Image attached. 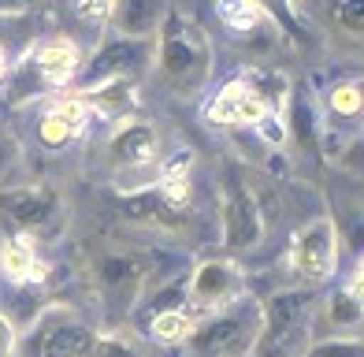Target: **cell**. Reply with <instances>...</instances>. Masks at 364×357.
I'll return each instance as SVG.
<instances>
[{
  "label": "cell",
  "instance_id": "1",
  "mask_svg": "<svg viewBox=\"0 0 364 357\" xmlns=\"http://www.w3.org/2000/svg\"><path fill=\"white\" fill-rule=\"evenodd\" d=\"M160 268V250L153 238H127V235H97L82 253V279L97 305V328H130V316L138 313L145 294L156 287L175 283L171 272Z\"/></svg>",
  "mask_w": 364,
  "mask_h": 357
},
{
  "label": "cell",
  "instance_id": "2",
  "mask_svg": "<svg viewBox=\"0 0 364 357\" xmlns=\"http://www.w3.org/2000/svg\"><path fill=\"white\" fill-rule=\"evenodd\" d=\"M216 41L197 8L168 4L153 38V63L145 86H156L171 101H197L216 82Z\"/></svg>",
  "mask_w": 364,
  "mask_h": 357
},
{
  "label": "cell",
  "instance_id": "3",
  "mask_svg": "<svg viewBox=\"0 0 364 357\" xmlns=\"http://www.w3.org/2000/svg\"><path fill=\"white\" fill-rule=\"evenodd\" d=\"M205 119L230 134H257L283 145L290 134V78L279 68H242L205 101Z\"/></svg>",
  "mask_w": 364,
  "mask_h": 357
},
{
  "label": "cell",
  "instance_id": "4",
  "mask_svg": "<svg viewBox=\"0 0 364 357\" xmlns=\"http://www.w3.org/2000/svg\"><path fill=\"white\" fill-rule=\"evenodd\" d=\"M86 156L93 175L105 178L112 193H134L153 186L175 153L164 127L138 108L130 116L108 123L101 134H93L86 145Z\"/></svg>",
  "mask_w": 364,
  "mask_h": 357
},
{
  "label": "cell",
  "instance_id": "5",
  "mask_svg": "<svg viewBox=\"0 0 364 357\" xmlns=\"http://www.w3.org/2000/svg\"><path fill=\"white\" fill-rule=\"evenodd\" d=\"M8 123L15 127L26 160H68L71 153H86V145L97 131V119L90 105L75 97L71 90L34 97L19 108H8Z\"/></svg>",
  "mask_w": 364,
  "mask_h": 357
},
{
  "label": "cell",
  "instance_id": "6",
  "mask_svg": "<svg viewBox=\"0 0 364 357\" xmlns=\"http://www.w3.org/2000/svg\"><path fill=\"white\" fill-rule=\"evenodd\" d=\"M212 213H216V253L245 261L257 257L268 242V213H264V193L253 171L242 160H223L212 175Z\"/></svg>",
  "mask_w": 364,
  "mask_h": 357
},
{
  "label": "cell",
  "instance_id": "7",
  "mask_svg": "<svg viewBox=\"0 0 364 357\" xmlns=\"http://www.w3.org/2000/svg\"><path fill=\"white\" fill-rule=\"evenodd\" d=\"M97 335L101 328L93 313L75 302H48L26 324H19L15 357H93Z\"/></svg>",
  "mask_w": 364,
  "mask_h": 357
},
{
  "label": "cell",
  "instance_id": "8",
  "mask_svg": "<svg viewBox=\"0 0 364 357\" xmlns=\"http://www.w3.org/2000/svg\"><path fill=\"white\" fill-rule=\"evenodd\" d=\"M279 268L290 275L294 287L320 290L342 275V227L327 213H312L287 235V250Z\"/></svg>",
  "mask_w": 364,
  "mask_h": 357
},
{
  "label": "cell",
  "instance_id": "9",
  "mask_svg": "<svg viewBox=\"0 0 364 357\" xmlns=\"http://www.w3.org/2000/svg\"><path fill=\"white\" fill-rule=\"evenodd\" d=\"M260 339V294L250 290L205 316H193V331L175 357H250Z\"/></svg>",
  "mask_w": 364,
  "mask_h": 357
},
{
  "label": "cell",
  "instance_id": "10",
  "mask_svg": "<svg viewBox=\"0 0 364 357\" xmlns=\"http://www.w3.org/2000/svg\"><path fill=\"white\" fill-rule=\"evenodd\" d=\"M312 287L283 283L260 298V339L257 357H301L312 343V309H316Z\"/></svg>",
  "mask_w": 364,
  "mask_h": 357
},
{
  "label": "cell",
  "instance_id": "11",
  "mask_svg": "<svg viewBox=\"0 0 364 357\" xmlns=\"http://www.w3.org/2000/svg\"><path fill=\"white\" fill-rule=\"evenodd\" d=\"M68 201L53 178H23L15 186L0 190V235H23L45 242L60 235Z\"/></svg>",
  "mask_w": 364,
  "mask_h": 357
},
{
  "label": "cell",
  "instance_id": "12",
  "mask_svg": "<svg viewBox=\"0 0 364 357\" xmlns=\"http://www.w3.org/2000/svg\"><path fill=\"white\" fill-rule=\"evenodd\" d=\"M149 63H153V41H130V38H115L105 30L90 45L86 63H82L71 93L86 97L105 86H141L145 90Z\"/></svg>",
  "mask_w": 364,
  "mask_h": 357
},
{
  "label": "cell",
  "instance_id": "13",
  "mask_svg": "<svg viewBox=\"0 0 364 357\" xmlns=\"http://www.w3.org/2000/svg\"><path fill=\"white\" fill-rule=\"evenodd\" d=\"M212 19L220 23V34L250 56L242 68H268V56L283 45V15L275 8L260 4V0H220L212 8Z\"/></svg>",
  "mask_w": 364,
  "mask_h": 357
},
{
  "label": "cell",
  "instance_id": "14",
  "mask_svg": "<svg viewBox=\"0 0 364 357\" xmlns=\"http://www.w3.org/2000/svg\"><path fill=\"white\" fill-rule=\"evenodd\" d=\"M250 290H253V275L242 261L223 257V253H205V257H193L186 268V279H182V309L190 316H205L227 302L250 294Z\"/></svg>",
  "mask_w": 364,
  "mask_h": 357
},
{
  "label": "cell",
  "instance_id": "15",
  "mask_svg": "<svg viewBox=\"0 0 364 357\" xmlns=\"http://www.w3.org/2000/svg\"><path fill=\"white\" fill-rule=\"evenodd\" d=\"M283 15L301 19V26L309 30L316 41H323V48L331 56H346V60H360L364 53V4L350 0V4H338V0H323V4H290L283 8Z\"/></svg>",
  "mask_w": 364,
  "mask_h": 357
},
{
  "label": "cell",
  "instance_id": "16",
  "mask_svg": "<svg viewBox=\"0 0 364 357\" xmlns=\"http://www.w3.org/2000/svg\"><path fill=\"white\" fill-rule=\"evenodd\" d=\"M360 328H364L360 261L353 257L350 272L338 275V283H331L327 290L316 294V309H312V339H350V335H360Z\"/></svg>",
  "mask_w": 364,
  "mask_h": 357
},
{
  "label": "cell",
  "instance_id": "17",
  "mask_svg": "<svg viewBox=\"0 0 364 357\" xmlns=\"http://www.w3.org/2000/svg\"><path fill=\"white\" fill-rule=\"evenodd\" d=\"M53 275V261L45 257L41 242L23 235H0V283L11 290L41 287Z\"/></svg>",
  "mask_w": 364,
  "mask_h": 357
},
{
  "label": "cell",
  "instance_id": "18",
  "mask_svg": "<svg viewBox=\"0 0 364 357\" xmlns=\"http://www.w3.org/2000/svg\"><path fill=\"white\" fill-rule=\"evenodd\" d=\"M164 11H168V0H115V4H108L105 30L130 41H153Z\"/></svg>",
  "mask_w": 364,
  "mask_h": 357
},
{
  "label": "cell",
  "instance_id": "19",
  "mask_svg": "<svg viewBox=\"0 0 364 357\" xmlns=\"http://www.w3.org/2000/svg\"><path fill=\"white\" fill-rule=\"evenodd\" d=\"M30 175V160H26V149L15 127L8 123V112H0V190L4 186H15Z\"/></svg>",
  "mask_w": 364,
  "mask_h": 357
},
{
  "label": "cell",
  "instance_id": "20",
  "mask_svg": "<svg viewBox=\"0 0 364 357\" xmlns=\"http://www.w3.org/2000/svg\"><path fill=\"white\" fill-rule=\"evenodd\" d=\"M93 357H153V350L134 328H108L97 335Z\"/></svg>",
  "mask_w": 364,
  "mask_h": 357
},
{
  "label": "cell",
  "instance_id": "21",
  "mask_svg": "<svg viewBox=\"0 0 364 357\" xmlns=\"http://www.w3.org/2000/svg\"><path fill=\"white\" fill-rule=\"evenodd\" d=\"M301 357H364V339L350 335V339H312Z\"/></svg>",
  "mask_w": 364,
  "mask_h": 357
},
{
  "label": "cell",
  "instance_id": "22",
  "mask_svg": "<svg viewBox=\"0 0 364 357\" xmlns=\"http://www.w3.org/2000/svg\"><path fill=\"white\" fill-rule=\"evenodd\" d=\"M15 339H19V324L8 309H0V357H15Z\"/></svg>",
  "mask_w": 364,
  "mask_h": 357
},
{
  "label": "cell",
  "instance_id": "23",
  "mask_svg": "<svg viewBox=\"0 0 364 357\" xmlns=\"http://www.w3.org/2000/svg\"><path fill=\"white\" fill-rule=\"evenodd\" d=\"M250 357H257V353H250Z\"/></svg>",
  "mask_w": 364,
  "mask_h": 357
}]
</instances>
